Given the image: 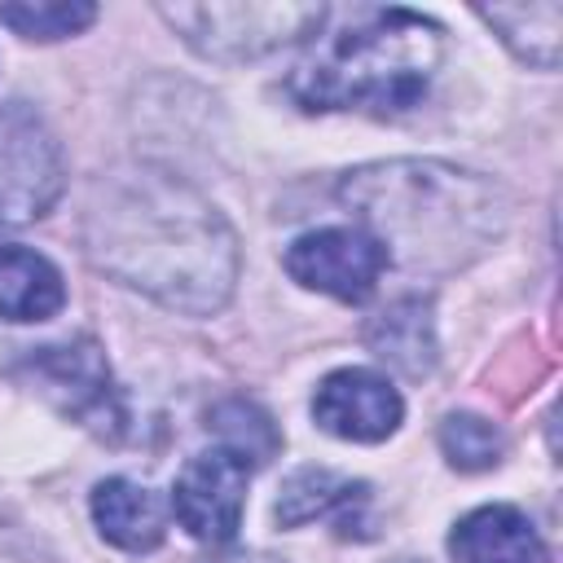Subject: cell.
I'll use <instances>...</instances> for the list:
<instances>
[{"label": "cell", "instance_id": "6da1fadb", "mask_svg": "<svg viewBox=\"0 0 563 563\" xmlns=\"http://www.w3.org/2000/svg\"><path fill=\"white\" fill-rule=\"evenodd\" d=\"M84 246L101 273L189 317L224 308L238 282V238L224 216L158 167L92 185Z\"/></svg>", "mask_w": 563, "mask_h": 563}, {"label": "cell", "instance_id": "52a82bcc", "mask_svg": "<svg viewBox=\"0 0 563 563\" xmlns=\"http://www.w3.org/2000/svg\"><path fill=\"white\" fill-rule=\"evenodd\" d=\"M383 268H387V251L365 229H312L295 238L286 251V273L299 286L334 295L343 303L369 299Z\"/></svg>", "mask_w": 563, "mask_h": 563}, {"label": "cell", "instance_id": "ac0fdd59", "mask_svg": "<svg viewBox=\"0 0 563 563\" xmlns=\"http://www.w3.org/2000/svg\"><path fill=\"white\" fill-rule=\"evenodd\" d=\"M440 449L457 471H488L501 462L506 440L501 431L479 413H449L440 422Z\"/></svg>", "mask_w": 563, "mask_h": 563}, {"label": "cell", "instance_id": "5b68a950", "mask_svg": "<svg viewBox=\"0 0 563 563\" xmlns=\"http://www.w3.org/2000/svg\"><path fill=\"white\" fill-rule=\"evenodd\" d=\"M22 374L79 427L119 440L123 431V405L110 378V365L92 339H66L48 347H31L22 356Z\"/></svg>", "mask_w": 563, "mask_h": 563}, {"label": "cell", "instance_id": "2e32d148", "mask_svg": "<svg viewBox=\"0 0 563 563\" xmlns=\"http://www.w3.org/2000/svg\"><path fill=\"white\" fill-rule=\"evenodd\" d=\"M207 427L216 431L220 449L233 453L246 471H251V466H264V462L277 457V449H282V435H277L273 418H268L255 400H242V396L220 400V405L207 413Z\"/></svg>", "mask_w": 563, "mask_h": 563}, {"label": "cell", "instance_id": "3957f363", "mask_svg": "<svg viewBox=\"0 0 563 563\" xmlns=\"http://www.w3.org/2000/svg\"><path fill=\"white\" fill-rule=\"evenodd\" d=\"M440 53V26L422 13L369 9L334 35H312L290 70V97L303 110H405L427 92Z\"/></svg>", "mask_w": 563, "mask_h": 563}, {"label": "cell", "instance_id": "7c38bea8", "mask_svg": "<svg viewBox=\"0 0 563 563\" xmlns=\"http://www.w3.org/2000/svg\"><path fill=\"white\" fill-rule=\"evenodd\" d=\"M365 343L378 361H387L391 369L422 378L435 365V330H431V303L409 295L396 299L387 312H378L365 330Z\"/></svg>", "mask_w": 563, "mask_h": 563}, {"label": "cell", "instance_id": "ba28073f", "mask_svg": "<svg viewBox=\"0 0 563 563\" xmlns=\"http://www.w3.org/2000/svg\"><path fill=\"white\" fill-rule=\"evenodd\" d=\"M242 501H246V466L224 449L189 457L172 488V510L180 528L207 545H224L238 532Z\"/></svg>", "mask_w": 563, "mask_h": 563}, {"label": "cell", "instance_id": "e0dca14e", "mask_svg": "<svg viewBox=\"0 0 563 563\" xmlns=\"http://www.w3.org/2000/svg\"><path fill=\"white\" fill-rule=\"evenodd\" d=\"M97 18V4L88 0H26V4H0V22L26 40H66L79 35Z\"/></svg>", "mask_w": 563, "mask_h": 563}, {"label": "cell", "instance_id": "4fadbf2b", "mask_svg": "<svg viewBox=\"0 0 563 563\" xmlns=\"http://www.w3.org/2000/svg\"><path fill=\"white\" fill-rule=\"evenodd\" d=\"M66 303L62 273L26 251V246H4L0 251V317L4 321H48Z\"/></svg>", "mask_w": 563, "mask_h": 563}, {"label": "cell", "instance_id": "8fae6325", "mask_svg": "<svg viewBox=\"0 0 563 563\" xmlns=\"http://www.w3.org/2000/svg\"><path fill=\"white\" fill-rule=\"evenodd\" d=\"M92 519H97V528L110 545L132 550V554L154 550L167 532L163 501L145 484H132V479H119V475L101 479L92 488Z\"/></svg>", "mask_w": 563, "mask_h": 563}, {"label": "cell", "instance_id": "9a60e30c", "mask_svg": "<svg viewBox=\"0 0 563 563\" xmlns=\"http://www.w3.org/2000/svg\"><path fill=\"white\" fill-rule=\"evenodd\" d=\"M365 497H369L365 484H352V479H339L330 471L308 466V471H295L286 479V488L277 497V519L286 528H299V523H308L317 515H334L339 532H352V515L347 510L365 506Z\"/></svg>", "mask_w": 563, "mask_h": 563}, {"label": "cell", "instance_id": "8992f818", "mask_svg": "<svg viewBox=\"0 0 563 563\" xmlns=\"http://www.w3.org/2000/svg\"><path fill=\"white\" fill-rule=\"evenodd\" d=\"M62 145L26 101L0 106V216L35 220L62 194Z\"/></svg>", "mask_w": 563, "mask_h": 563}, {"label": "cell", "instance_id": "9c48e42d", "mask_svg": "<svg viewBox=\"0 0 563 563\" xmlns=\"http://www.w3.org/2000/svg\"><path fill=\"white\" fill-rule=\"evenodd\" d=\"M400 413H405L400 391L383 374L356 369V365L325 374L317 396H312L317 427L339 435V440H356V444L387 440L400 427Z\"/></svg>", "mask_w": 563, "mask_h": 563}, {"label": "cell", "instance_id": "5bb4252c", "mask_svg": "<svg viewBox=\"0 0 563 563\" xmlns=\"http://www.w3.org/2000/svg\"><path fill=\"white\" fill-rule=\"evenodd\" d=\"M515 57L554 70L563 48V4L559 0H528V4H479L475 9Z\"/></svg>", "mask_w": 563, "mask_h": 563}, {"label": "cell", "instance_id": "7a4b0ae2", "mask_svg": "<svg viewBox=\"0 0 563 563\" xmlns=\"http://www.w3.org/2000/svg\"><path fill=\"white\" fill-rule=\"evenodd\" d=\"M339 198L365 220V233L387 251V264L449 273L484 255L506 224V198L475 172L396 158L347 172Z\"/></svg>", "mask_w": 563, "mask_h": 563}, {"label": "cell", "instance_id": "30bf717a", "mask_svg": "<svg viewBox=\"0 0 563 563\" xmlns=\"http://www.w3.org/2000/svg\"><path fill=\"white\" fill-rule=\"evenodd\" d=\"M457 563H541L545 545L532 519L515 506H479L449 532Z\"/></svg>", "mask_w": 563, "mask_h": 563}, {"label": "cell", "instance_id": "277c9868", "mask_svg": "<svg viewBox=\"0 0 563 563\" xmlns=\"http://www.w3.org/2000/svg\"><path fill=\"white\" fill-rule=\"evenodd\" d=\"M158 13L211 62H246L277 53L295 40H312L325 9L321 4H158Z\"/></svg>", "mask_w": 563, "mask_h": 563}]
</instances>
